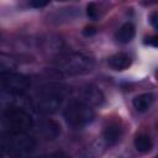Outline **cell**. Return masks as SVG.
Returning a JSON list of instances; mask_svg holds the SVG:
<instances>
[{"mask_svg":"<svg viewBox=\"0 0 158 158\" xmlns=\"http://www.w3.org/2000/svg\"><path fill=\"white\" fill-rule=\"evenodd\" d=\"M2 125L6 132H27L32 128L33 120L23 109L10 106L2 112Z\"/></svg>","mask_w":158,"mask_h":158,"instance_id":"cell-5","label":"cell"},{"mask_svg":"<svg viewBox=\"0 0 158 158\" xmlns=\"http://www.w3.org/2000/svg\"><path fill=\"white\" fill-rule=\"evenodd\" d=\"M132 63V59L126 53H116L107 59V64L114 70H125Z\"/></svg>","mask_w":158,"mask_h":158,"instance_id":"cell-10","label":"cell"},{"mask_svg":"<svg viewBox=\"0 0 158 158\" xmlns=\"http://www.w3.org/2000/svg\"><path fill=\"white\" fill-rule=\"evenodd\" d=\"M30 86V81L25 75L2 72L1 73V88L10 94H22Z\"/></svg>","mask_w":158,"mask_h":158,"instance_id":"cell-6","label":"cell"},{"mask_svg":"<svg viewBox=\"0 0 158 158\" xmlns=\"http://www.w3.org/2000/svg\"><path fill=\"white\" fill-rule=\"evenodd\" d=\"M36 142L27 132H6L1 137V151L7 156H25L33 151Z\"/></svg>","mask_w":158,"mask_h":158,"instance_id":"cell-2","label":"cell"},{"mask_svg":"<svg viewBox=\"0 0 158 158\" xmlns=\"http://www.w3.org/2000/svg\"><path fill=\"white\" fill-rule=\"evenodd\" d=\"M63 117L65 122L73 128H81L89 125L94 117L95 112L88 102L83 100H72L63 111Z\"/></svg>","mask_w":158,"mask_h":158,"instance_id":"cell-1","label":"cell"},{"mask_svg":"<svg viewBox=\"0 0 158 158\" xmlns=\"http://www.w3.org/2000/svg\"><path fill=\"white\" fill-rule=\"evenodd\" d=\"M94 67V60L83 53H70L59 58L54 69L65 75H80L89 73Z\"/></svg>","mask_w":158,"mask_h":158,"instance_id":"cell-3","label":"cell"},{"mask_svg":"<svg viewBox=\"0 0 158 158\" xmlns=\"http://www.w3.org/2000/svg\"><path fill=\"white\" fill-rule=\"evenodd\" d=\"M144 43L148 44V46H152V47L158 48V35H153V36L147 37L144 40Z\"/></svg>","mask_w":158,"mask_h":158,"instance_id":"cell-16","label":"cell"},{"mask_svg":"<svg viewBox=\"0 0 158 158\" xmlns=\"http://www.w3.org/2000/svg\"><path fill=\"white\" fill-rule=\"evenodd\" d=\"M149 22L156 30H158V11H153L149 15Z\"/></svg>","mask_w":158,"mask_h":158,"instance_id":"cell-17","label":"cell"},{"mask_svg":"<svg viewBox=\"0 0 158 158\" xmlns=\"http://www.w3.org/2000/svg\"><path fill=\"white\" fill-rule=\"evenodd\" d=\"M51 0H30V5L35 9H42L49 4Z\"/></svg>","mask_w":158,"mask_h":158,"instance_id":"cell-15","label":"cell"},{"mask_svg":"<svg viewBox=\"0 0 158 158\" xmlns=\"http://www.w3.org/2000/svg\"><path fill=\"white\" fill-rule=\"evenodd\" d=\"M153 100H154V96H153L151 93H143V94L137 95V96L133 99L132 105H133V107L136 109V111H138V112H144V111H147V110L151 107Z\"/></svg>","mask_w":158,"mask_h":158,"instance_id":"cell-12","label":"cell"},{"mask_svg":"<svg viewBox=\"0 0 158 158\" xmlns=\"http://www.w3.org/2000/svg\"><path fill=\"white\" fill-rule=\"evenodd\" d=\"M135 33H136V28L133 26V23L131 22H126L123 23L115 33V40L118 42V43H128L132 41V38L135 37Z\"/></svg>","mask_w":158,"mask_h":158,"instance_id":"cell-11","label":"cell"},{"mask_svg":"<svg viewBox=\"0 0 158 158\" xmlns=\"http://www.w3.org/2000/svg\"><path fill=\"white\" fill-rule=\"evenodd\" d=\"M44 131H46V135L48 137H54L57 136V133L59 132V126L57 125V122L54 121H47L46 125L43 126Z\"/></svg>","mask_w":158,"mask_h":158,"instance_id":"cell-14","label":"cell"},{"mask_svg":"<svg viewBox=\"0 0 158 158\" xmlns=\"http://www.w3.org/2000/svg\"><path fill=\"white\" fill-rule=\"evenodd\" d=\"M80 100L88 102L91 106H100L104 102V95H102V93L98 88L89 85V86H86L84 89L83 99H80Z\"/></svg>","mask_w":158,"mask_h":158,"instance_id":"cell-9","label":"cell"},{"mask_svg":"<svg viewBox=\"0 0 158 158\" xmlns=\"http://www.w3.org/2000/svg\"><path fill=\"white\" fill-rule=\"evenodd\" d=\"M109 9V1L107 0H98L91 1L86 5V16L91 20L100 19Z\"/></svg>","mask_w":158,"mask_h":158,"instance_id":"cell-8","label":"cell"},{"mask_svg":"<svg viewBox=\"0 0 158 158\" xmlns=\"http://www.w3.org/2000/svg\"><path fill=\"white\" fill-rule=\"evenodd\" d=\"M122 137V127L118 122H110L104 130V139L106 144L114 146Z\"/></svg>","mask_w":158,"mask_h":158,"instance_id":"cell-7","label":"cell"},{"mask_svg":"<svg viewBox=\"0 0 158 158\" xmlns=\"http://www.w3.org/2000/svg\"><path fill=\"white\" fill-rule=\"evenodd\" d=\"M133 144H135V148H136L138 152H141V153H147V152H149V151L152 149V146H153L152 139L149 138V136L143 135V133L136 136V138H135V141H133Z\"/></svg>","mask_w":158,"mask_h":158,"instance_id":"cell-13","label":"cell"},{"mask_svg":"<svg viewBox=\"0 0 158 158\" xmlns=\"http://www.w3.org/2000/svg\"><path fill=\"white\" fill-rule=\"evenodd\" d=\"M152 1H153V2H157V4H158V0H152Z\"/></svg>","mask_w":158,"mask_h":158,"instance_id":"cell-19","label":"cell"},{"mask_svg":"<svg viewBox=\"0 0 158 158\" xmlns=\"http://www.w3.org/2000/svg\"><path fill=\"white\" fill-rule=\"evenodd\" d=\"M83 33H84L85 36H91V35H95V33H96V28H95V27H93V26L85 27V28H84V31H83Z\"/></svg>","mask_w":158,"mask_h":158,"instance_id":"cell-18","label":"cell"},{"mask_svg":"<svg viewBox=\"0 0 158 158\" xmlns=\"http://www.w3.org/2000/svg\"><path fill=\"white\" fill-rule=\"evenodd\" d=\"M65 96V90L58 85V84H49L40 89L37 98H36V105L37 109L44 114H52L56 112Z\"/></svg>","mask_w":158,"mask_h":158,"instance_id":"cell-4","label":"cell"}]
</instances>
